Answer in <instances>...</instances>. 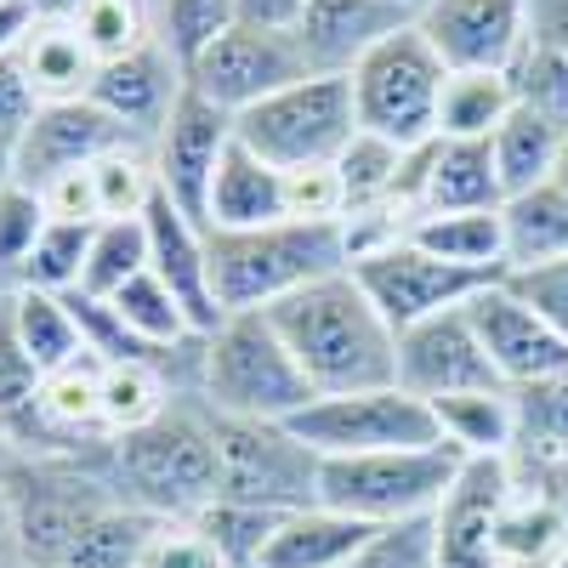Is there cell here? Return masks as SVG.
I'll return each instance as SVG.
<instances>
[{"label":"cell","instance_id":"obj_1","mask_svg":"<svg viewBox=\"0 0 568 568\" xmlns=\"http://www.w3.org/2000/svg\"><path fill=\"white\" fill-rule=\"evenodd\" d=\"M273 329L284 336L291 358L313 382L318 398L329 393H364V387H393L398 382V336L375 313L364 284L342 267L307 291L284 296L267 307Z\"/></svg>","mask_w":568,"mask_h":568},{"label":"cell","instance_id":"obj_2","mask_svg":"<svg viewBox=\"0 0 568 568\" xmlns=\"http://www.w3.org/2000/svg\"><path fill=\"white\" fill-rule=\"evenodd\" d=\"M109 484L120 500L187 524L200 506L216 500V438H211V409L187 393L142 433H125L109 444Z\"/></svg>","mask_w":568,"mask_h":568},{"label":"cell","instance_id":"obj_3","mask_svg":"<svg viewBox=\"0 0 568 568\" xmlns=\"http://www.w3.org/2000/svg\"><path fill=\"white\" fill-rule=\"evenodd\" d=\"M194 398L211 415H233V420H291L318 393L267 313H227L200 342Z\"/></svg>","mask_w":568,"mask_h":568},{"label":"cell","instance_id":"obj_4","mask_svg":"<svg viewBox=\"0 0 568 568\" xmlns=\"http://www.w3.org/2000/svg\"><path fill=\"white\" fill-rule=\"evenodd\" d=\"M347 267L342 222H273L256 233H211V273L227 313H267Z\"/></svg>","mask_w":568,"mask_h":568},{"label":"cell","instance_id":"obj_5","mask_svg":"<svg viewBox=\"0 0 568 568\" xmlns=\"http://www.w3.org/2000/svg\"><path fill=\"white\" fill-rule=\"evenodd\" d=\"M466 455L449 444L433 449H393V455H342L318 460V506L358 517L369 529L409 524V517H433L444 489L455 484Z\"/></svg>","mask_w":568,"mask_h":568},{"label":"cell","instance_id":"obj_6","mask_svg":"<svg viewBox=\"0 0 568 568\" xmlns=\"http://www.w3.org/2000/svg\"><path fill=\"white\" fill-rule=\"evenodd\" d=\"M347 80H353L358 131L393 142L404 154L426 149V142L438 136V103H444L449 69L438 63V52L426 45V34L415 23L375 45Z\"/></svg>","mask_w":568,"mask_h":568},{"label":"cell","instance_id":"obj_7","mask_svg":"<svg viewBox=\"0 0 568 568\" xmlns=\"http://www.w3.org/2000/svg\"><path fill=\"white\" fill-rule=\"evenodd\" d=\"M233 136L273 171H307V165H336L342 149L358 136L353 114V80L347 74H307L296 85L273 91L267 103L233 120Z\"/></svg>","mask_w":568,"mask_h":568},{"label":"cell","instance_id":"obj_8","mask_svg":"<svg viewBox=\"0 0 568 568\" xmlns=\"http://www.w3.org/2000/svg\"><path fill=\"white\" fill-rule=\"evenodd\" d=\"M216 438V500L262 511L318 506V455L284 420H233L211 415Z\"/></svg>","mask_w":568,"mask_h":568},{"label":"cell","instance_id":"obj_9","mask_svg":"<svg viewBox=\"0 0 568 568\" xmlns=\"http://www.w3.org/2000/svg\"><path fill=\"white\" fill-rule=\"evenodd\" d=\"M291 433L318 455V460H342V455H393V449H433L438 420L433 404L393 387H364V393H329L313 398L302 415L284 420Z\"/></svg>","mask_w":568,"mask_h":568},{"label":"cell","instance_id":"obj_10","mask_svg":"<svg viewBox=\"0 0 568 568\" xmlns=\"http://www.w3.org/2000/svg\"><path fill=\"white\" fill-rule=\"evenodd\" d=\"M307 58L296 45V29H262V23H233L216 45L187 63V85L205 103H216L222 114H251L256 103H267L273 91L307 80Z\"/></svg>","mask_w":568,"mask_h":568},{"label":"cell","instance_id":"obj_11","mask_svg":"<svg viewBox=\"0 0 568 568\" xmlns=\"http://www.w3.org/2000/svg\"><path fill=\"white\" fill-rule=\"evenodd\" d=\"M415 29L449 74H511L535 45V0H426Z\"/></svg>","mask_w":568,"mask_h":568},{"label":"cell","instance_id":"obj_12","mask_svg":"<svg viewBox=\"0 0 568 568\" xmlns=\"http://www.w3.org/2000/svg\"><path fill=\"white\" fill-rule=\"evenodd\" d=\"M347 273L364 284V296L375 302V313L393 324V336H404V329L438 318L449 307H466L484 284H495V278H478L466 267H449L438 256H426L409 233L393 240V245H382V251H364Z\"/></svg>","mask_w":568,"mask_h":568},{"label":"cell","instance_id":"obj_13","mask_svg":"<svg viewBox=\"0 0 568 568\" xmlns=\"http://www.w3.org/2000/svg\"><path fill=\"white\" fill-rule=\"evenodd\" d=\"M233 149V114H222L216 103H205L194 85L176 98L171 120L154 136V176H160V194L205 227V200H211V182L222 154Z\"/></svg>","mask_w":568,"mask_h":568},{"label":"cell","instance_id":"obj_14","mask_svg":"<svg viewBox=\"0 0 568 568\" xmlns=\"http://www.w3.org/2000/svg\"><path fill=\"white\" fill-rule=\"evenodd\" d=\"M398 387L438 404L455 393H484V387H506L500 369L489 364L478 329H471L466 307H449L438 318H426L398 336Z\"/></svg>","mask_w":568,"mask_h":568},{"label":"cell","instance_id":"obj_15","mask_svg":"<svg viewBox=\"0 0 568 568\" xmlns=\"http://www.w3.org/2000/svg\"><path fill=\"white\" fill-rule=\"evenodd\" d=\"M517 484L506 455H471L460 460L455 484L433 511V551L438 568H500L495 557V517Z\"/></svg>","mask_w":568,"mask_h":568},{"label":"cell","instance_id":"obj_16","mask_svg":"<svg viewBox=\"0 0 568 568\" xmlns=\"http://www.w3.org/2000/svg\"><path fill=\"white\" fill-rule=\"evenodd\" d=\"M471 329L489 353V364L500 369L506 387H535V382H557L568 375V336L557 324H546L535 307H524L506 284H484L478 296L466 302Z\"/></svg>","mask_w":568,"mask_h":568},{"label":"cell","instance_id":"obj_17","mask_svg":"<svg viewBox=\"0 0 568 568\" xmlns=\"http://www.w3.org/2000/svg\"><path fill=\"white\" fill-rule=\"evenodd\" d=\"M131 131L103 114L91 98L80 103H40L34 125L23 131V142L12 149V165H18V182L23 187H40V182H52L63 171H80V165H98L103 154L114 149H131ZM142 149V142H136Z\"/></svg>","mask_w":568,"mask_h":568},{"label":"cell","instance_id":"obj_18","mask_svg":"<svg viewBox=\"0 0 568 568\" xmlns=\"http://www.w3.org/2000/svg\"><path fill=\"white\" fill-rule=\"evenodd\" d=\"M142 222H149V267L160 273V284L187 313L194 336H211V329L227 318V307L216 296V273H211V233L194 216H182L165 194L149 205Z\"/></svg>","mask_w":568,"mask_h":568},{"label":"cell","instance_id":"obj_19","mask_svg":"<svg viewBox=\"0 0 568 568\" xmlns=\"http://www.w3.org/2000/svg\"><path fill=\"white\" fill-rule=\"evenodd\" d=\"M182 91H187V69L165 52L160 40H149V45H136V52H125V58L98 69V80H91V103H98L103 114H114L142 149H154V136L171 120Z\"/></svg>","mask_w":568,"mask_h":568},{"label":"cell","instance_id":"obj_20","mask_svg":"<svg viewBox=\"0 0 568 568\" xmlns=\"http://www.w3.org/2000/svg\"><path fill=\"white\" fill-rule=\"evenodd\" d=\"M415 18L393 0H307L296 18V45L313 74H353L375 45Z\"/></svg>","mask_w":568,"mask_h":568},{"label":"cell","instance_id":"obj_21","mask_svg":"<svg viewBox=\"0 0 568 568\" xmlns=\"http://www.w3.org/2000/svg\"><path fill=\"white\" fill-rule=\"evenodd\" d=\"M284 222V171L256 160L240 136L216 165L211 200H205V233H256Z\"/></svg>","mask_w":568,"mask_h":568},{"label":"cell","instance_id":"obj_22","mask_svg":"<svg viewBox=\"0 0 568 568\" xmlns=\"http://www.w3.org/2000/svg\"><path fill=\"white\" fill-rule=\"evenodd\" d=\"M18 69L34 85L40 103H80L91 98V80H98V58L80 40L74 23H29V34L18 40Z\"/></svg>","mask_w":568,"mask_h":568},{"label":"cell","instance_id":"obj_23","mask_svg":"<svg viewBox=\"0 0 568 568\" xmlns=\"http://www.w3.org/2000/svg\"><path fill=\"white\" fill-rule=\"evenodd\" d=\"M375 529L358 517H342L329 506H302L278 524V535L267 540L256 568H347L353 551L369 540Z\"/></svg>","mask_w":568,"mask_h":568},{"label":"cell","instance_id":"obj_24","mask_svg":"<svg viewBox=\"0 0 568 568\" xmlns=\"http://www.w3.org/2000/svg\"><path fill=\"white\" fill-rule=\"evenodd\" d=\"M409 240L449 267H466L478 278L506 273V222L500 211H426L409 222Z\"/></svg>","mask_w":568,"mask_h":568},{"label":"cell","instance_id":"obj_25","mask_svg":"<svg viewBox=\"0 0 568 568\" xmlns=\"http://www.w3.org/2000/svg\"><path fill=\"white\" fill-rule=\"evenodd\" d=\"M176 398H187V382L171 364H154V358L103 364V433L109 438L142 433V426L160 420Z\"/></svg>","mask_w":568,"mask_h":568},{"label":"cell","instance_id":"obj_26","mask_svg":"<svg viewBox=\"0 0 568 568\" xmlns=\"http://www.w3.org/2000/svg\"><path fill=\"white\" fill-rule=\"evenodd\" d=\"M495 557H500V568H551L557 557H568L562 517L529 478L511 484V495L495 517Z\"/></svg>","mask_w":568,"mask_h":568},{"label":"cell","instance_id":"obj_27","mask_svg":"<svg viewBox=\"0 0 568 568\" xmlns=\"http://www.w3.org/2000/svg\"><path fill=\"white\" fill-rule=\"evenodd\" d=\"M500 222H506V273L568 262V194L557 182L511 194L500 205Z\"/></svg>","mask_w":568,"mask_h":568},{"label":"cell","instance_id":"obj_28","mask_svg":"<svg viewBox=\"0 0 568 568\" xmlns=\"http://www.w3.org/2000/svg\"><path fill=\"white\" fill-rule=\"evenodd\" d=\"M438 438L455 455H506L517 444V409H511V387H484V393H455L433 404Z\"/></svg>","mask_w":568,"mask_h":568},{"label":"cell","instance_id":"obj_29","mask_svg":"<svg viewBox=\"0 0 568 568\" xmlns=\"http://www.w3.org/2000/svg\"><path fill=\"white\" fill-rule=\"evenodd\" d=\"M562 136H568L562 125H551L546 114H535V109H524V103L506 114V125L489 136L495 176H500V194H506V200H511V194H529V187H540V182H551L557 154H562Z\"/></svg>","mask_w":568,"mask_h":568},{"label":"cell","instance_id":"obj_30","mask_svg":"<svg viewBox=\"0 0 568 568\" xmlns=\"http://www.w3.org/2000/svg\"><path fill=\"white\" fill-rule=\"evenodd\" d=\"M160 524H165V517L142 511L131 500H109V506H98L80 524V535L69 540L58 568H136Z\"/></svg>","mask_w":568,"mask_h":568},{"label":"cell","instance_id":"obj_31","mask_svg":"<svg viewBox=\"0 0 568 568\" xmlns=\"http://www.w3.org/2000/svg\"><path fill=\"white\" fill-rule=\"evenodd\" d=\"M7 307H12L18 342L34 358L40 375H52V369H63V364H74L85 353V336H80V318H74L69 296H52V291H7Z\"/></svg>","mask_w":568,"mask_h":568},{"label":"cell","instance_id":"obj_32","mask_svg":"<svg viewBox=\"0 0 568 568\" xmlns=\"http://www.w3.org/2000/svg\"><path fill=\"white\" fill-rule=\"evenodd\" d=\"M511 109H517L511 74H449L444 80V103H438V136L489 142L506 125Z\"/></svg>","mask_w":568,"mask_h":568},{"label":"cell","instance_id":"obj_33","mask_svg":"<svg viewBox=\"0 0 568 568\" xmlns=\"http://www.w3.org/2000/svg\"><path fill=\"white\" fill-rule=\"evenodd\" d=\"M114 318L131 329L136 342H149L154 353H182V347H194L205 336H194V324H187V313L176 307V296L160 284V273H136L131 284H120V291L109 296Z\"/></svg>","mask_w":568,"mask_h":568},{"label":"cell","instance_id":"obj_34","mask_svg":"<svg viewBox=\"0 0 568 568\" xmlns=\"http://www.w3.org/2000/svg\"><path fill=\"white\" fill-rule=\"evenodd\" d=\"M511 409H517L511 466L568 460V375H557V382H535V387H511Z\"/></svg>","mask_w":568,"mask_h":568},{"label":"cell","instance_id":"obj_35","mask_svg":"<svg viewBox=\"0 0 568 568\" xmlns=\"http://www.w3.org/2000/svg\"><path fill=\"white\" fill-rule=\"evenodd\" d=\"M149 23H154V40L187 69L205 45H216L240 23V7L233 0H149Z\"/></svg>","mask_w":568,"mask_h":568},{"label":"cell","instance_id":"obj_36","mask_svg":"<svg viewBox=\"0 0 568 568\" xmlns=\"http://www.w3.org/2000/svg\"><path fill=\"white\" fill-rule=\"evenodd\" d=\"M91 187H98V216L103 222H142L149 205L160 200V176L149 149H114L91 165Z\"/></svg>","mask_w":568,"mask_h":568},{"label":"cell","instance_id":"obj_37","mask_svg":"<svg viewBox=\"0 0 568 568\" xmlns=\"http://www.w3.org/2000/svg\"><path fill=\"white\" fill-rule=\"evenodd\" d=\"M284 517H291V511H262V506H240V500H211V506H200L194 517H187V524H194V529L227 557V568H256Z\"/></svg>","mask_w":568,"mask_h":568},{"label":"cell","instance_id":"obj_38","mask_svg":"<svg viewBox=\"0 0 568 568\" xmlns=\"http://www.w3.org/2000/svg\"><path fill=\"white\" fill-rule=\"evenodd\" d=\"M136 273H149V222H98L91 227L80 291L109 302L120 284H131Z\"/></svg>","mask_w":568,"mask_h":568},{"label":"cell","instance_id":"obj_39","mask_svg":"<svg viewBox=\"0 0 568 568\" xmlns=\"http://www.w3.org/2000/svg\"><path fill=\"white\" fill-rule=\"evenodd\" d=\"M34 398H40V369L23 353L18 329H12V307L0 296V444L18 449L34 426Z\"/></svg>","mask_w":568,"mask_h":568},{"label":"cell","instance_id":"obj_40","mask_svg":"<svg viewBox=\"0 0 568 568\" xmlns=\"http://www.w3.org/2000/svg\"><path fill=\"white\" fill-rule=\"evenodd\" d=\"M398 171H404V149H393V142L358 131L347 149H342V160H336V176L347 187V216L382 211L393 200V187H398Z\"/></svg>","mask_w":568,"mask_h":568},{"label":"cell","instance_id":"obj_41","mask_svg":"<svg viewBox=\"0 0 568 568\" xmlns=\"http://www.w3.org/2000/svg\"><path fill=\"white\" fill-rule=\"evenodd\" d=\"M85 251H91V227H74V222H45L40 245L29 251V262H23V267H18V278H12V291H52V296L80 291Z\"/></svg>","mask_w":568,"mask_h":568},{"label":"cell","instance_id":"obj_42","mask_svg":"<svg viewBox=\"0 0 568 568\" xmlns=\"http://www.w3.org/2000/svg\"><path fill=\"white\" fill-rule=\"evenodd\" d=\"M74 29H80V40L91 45V58H98V69L154 40L149 0H91V7L74 18Z\"/></svg>","mask_w":568,"mask_h":568},{"label":"cell","instance_id":"obj_43","mask_svg":"<svg viewBox=\"0 0 568 568\" xmlns=\"http://www.w3.org/2000/svg\"><path fill=\"white\" fill-rule=\"evenodd\" d=\"M511 85H517V103L546 114L551 125L568 131V52H557V45L535 40L524 63L511 69Z\"/></svg>","mask_w":568,"mask_h":568},{"label":"cell","instance_id":"obj_44","mask_svg":"<svg viewBox=\"0 0 568 568\" xmlns=\"http://www.w3.org/2000/svg\"><path fill=\"white\" fill-rule=\"evenodd\" d=\"M45 222H52V216H45V205H40L34 187L12 182L7 194H0V291H12V278H18V267L29 262V251L40 245Z\"/></svg>","mask_w":568,"mask_h":568},{"label":"cell","instance_id":"obj_45","mask_svg":"<svg viewBox=\"0 0 568 568\" xmlns=\"http://www.w3.org/2000/svg\"><path fill=\"white\" fill-rule=\"evenodd\" d=\"M347 568H438L433 551V517H409V524H387L375 529Z\"/></svg>","mask_w":568,"mask_h":568},{"label":"cell","instance_id":"obj_46","mask_svg":"<svg viewBox=\"0 0 568 568\" xmlns=\"http://www.w3.org/2000/svg\"><path fill=\"white\" fill-rule=\"evenodd\" d=\"M284 222H347V187L336 165L284 171Z\"/></svg>","mask_w":568,"mask_h":568},{"label":"cell","instance_id":"obj_47","mask_svg":"<svg viewBox=\"0 0 568 568\" xmlns=\"http://www.w3.org/2000/svg\"><path fill=\"white\" fill-rule=\"evenodd\" d=\"M500 284L524 302L535 307L546 324H557L562 336H568V262H546V267H524V273H500Z\"/></svg>","mask_w":568,"mask_h":568},{"label":"cell","instance_id":"obj_48","mask_svg":"<svg viewBox=\"0 0 568 568\" xmlns=\"http://www.w3.org/2000/svg\"><path fill=\"white\" fill-rule=\"evenodd\" d=\"M136 568H227V557L194 524H160Z\"/></svg>","mask_w":568,"mask_h":568},{"label":"cell","instance_id":"obj_49","mask_svg":"<svg viewBox=\"0 0 568 568\" xmlns=\"http://www.w3.org/2000/svg\"><path fill=\"white\" fill-rule=\"evenodd\" d=\"M34 194H40V205H45V216H52V222H74V227H98L103 222L98 216V187H91V165L40 182Z\"/></svg>","mask_w":568,"mask_h":568},{"label":"cell","instance_id":"obj_50","mask_svg":"<svg viewBox=\"0 0 568 568\" xmlns=\"http://www.w3.org/2000/svg\"><path fill=\"white\" fill-rule=\"evenodd\" d=\"M34 114H40V98L18 69V52L0 58V149H18L23 131L34 125Z\"/></svg>","mask_w":568,"mask_h":568},{"label":"cell","instance_id":"obj_51","mask_svg":"<svg viewBox=\"0 0 568 568\" xmlns=\"http://www.w3.org/2000/svg\"><path fill=\"white\" fill-rule=\"evenodd\" d=\"M517 478H529L551 506H557V517H562V529H568V460H551V466H511Z\"/></svg>","mask_w":568,"mask_h":568},{"label":"cell","instance_id":"obj_52","mask_svg":"<svg viewBox=\"0 0 568 568\" xmlns=\"http://www.w3.org/2000/svg\"><path fill=\"white\" fill-rule=\"evenodd\" d=\"M29 23H34L29 7H0V58H12V52H18V40L29 34Z\"/></svg>","mask_w":568,"mask_h":568},{"label":"cell","instance_id":"obj_53","mask_svg":"<svg viewBox=\"0 0 568 568\" xmlns=\"http://www.w3.org/2000/svg\"><path fill=\"white\" fill-rule=\"evenodd\" d=\"M85 7H91V0H29V12H34L40 23H74Z\"/></svg>","mask_w":568,"mask_h":568},{"label":"cell","instance_id":"obj_54","mask_svg":"<svg viewBox=\"0 0 568 568\" xmlns=\"http://www.w3.org/2000/svg\"><path fill=\"white\" fill-rule=\"evenodd\" d=\"M18 182V165H12V149H0V194Z\"/></svg>","mask_w":568,"mask_h":568},{"label":"cell","instance_id":"obj_55","mask_svg":"<svg viewBox=\"0 0 568 568\" xmlns=\"http://www.w3.org/2000/svg\"><path fill=\"white\" fill-rule=\"evenodd\" d=\"M551 182L568 194V136H562V154H557V171H551Z\"/></svg>","mask_w":568,"mask_h":568},{"label":"cell","instance_id":"obj_56","mask_svg":"<svg viewBox=\"0 0 568 568\" xmlns=\"http://www.w3.org/2000/svg\"><path fill=\"white\" fill-rule=\"evenodd\" d=\"M393 7H404V12H409V18H415V12H420V7H426V0H393Z\"/></svg>","mask_w":568,"mask_h":568},{"label":"cell","instance_id":"obj_57","mask_svg":"<svg viewBox=\"0 0 568 568\" xmlns=\"http://www.w3.org/2000/svg\"><path fill=\"white\" fill-rule=\"evenodd\" d=\"M0 7H29V0H0Z\"/></svg>","mask_w":568,"mask_h":568},{"label":"cell","instance_id":"obj_58","mask_svg":"<svg viewBox=\"0 0 568 568\" xmlns=\"http://www.w3.org/2000/svg\"><path fill=\"white\" fill-rule=\"evenodd\" d=\"M551 568H568V557H557V562H551Z\"/></svg>","mask_w":568,"mask_h":568},{"label":"cell","instance_id":"obj_59","mask_svg":"<svg viewBox=\"0 0 568 568\" xmlns=\"http://www.w3.org/2000/svg\"><path fill=\"white\" fill-rule=\"evenodd\" d=\"M0 296H7V291H0Z\"/></svg>","mask_w":568,"mask_h":568}]
</instances>
